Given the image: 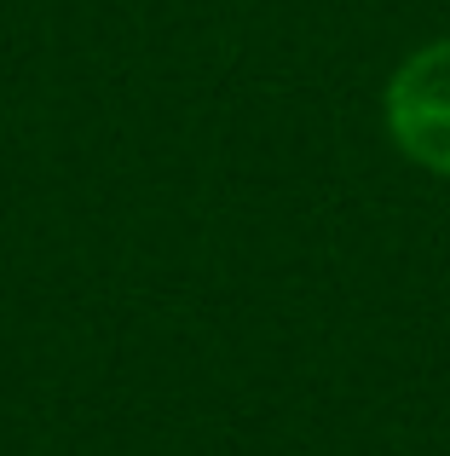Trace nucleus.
I'll use <instances>...</instances> for the list:
<instances>
[{
  "label": "nucleus",
  "instance_id": "f257e3e1",
  "mask_svg": "<svg viewBox=\"0 0 450 456\" xmlns=\"http://www.w3.org/2000/svg\"><path fill=\"white\" fill-rule=\"evenodd\" d=\"M382 134L410 167L450 179V35L410 46L382 87Z\"/></svg>",
  "mask_w": 450,
  "mask_h": 456
}]
</instances>
